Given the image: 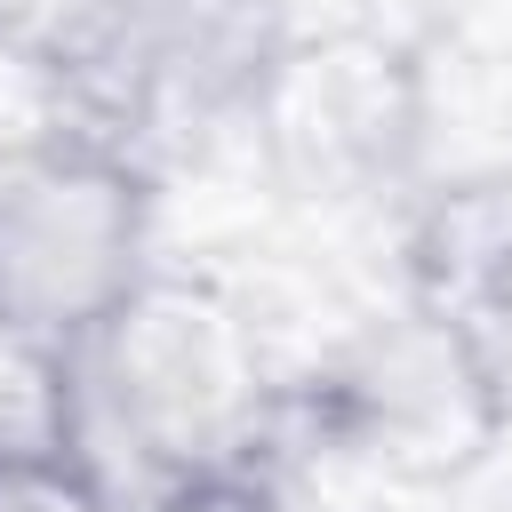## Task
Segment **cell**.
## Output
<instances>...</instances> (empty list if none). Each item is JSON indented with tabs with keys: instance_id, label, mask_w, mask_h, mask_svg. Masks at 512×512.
I'll use <instances>...</instances> for the list:
<instances>
[{
	"instance_id": "obj_10",
	"label": "cell",
	"mask_w": 512,
	"mask_h": 512,
	"mask_svg": "<svg viewBox=\"0 0 512 512\" xmlns=\"http://www.w3.org/2000/svg\"><path fill=\"white\" fill-rule=\"evenodd\" d=\"M120 512H280L272 472H192V480H144L120 496Z\"/></svg>"
},
{
	"instance_id": "obj_3",
	"label": "cell",
	"mask_w": 512,
	"mask_h": 512,
	"mask_svg": "<svg viewBox=\"0 0 512 512\" xmlns=\"http://www.w3.org/2000/svg\"><path fill=\"white\" fill-rule=\"evenodd\" d=\"M288 48H296L288 0H120L72 96L120 144L216 136L256 120Z\"/></svg>"
},
{
	"instance_id": "obj_1",
	"label": "cell",
	"mask_w": 512,
	"mask_h": 512,
	"mask_svg": "<svg viewBox=\"0 0 512 512\" xmlns=\"http://www.w3.org/2000/svg\"><path fill=\"white\" fill-rule=\"evenodd\" d=\"M80 440L104 464L120 448L144 480L192 472H264V440L288 392L264 368L256 320L208 288L152 264V280L112 304L80 344Z\"/></svg>"
},
{
	"instance_id": "obj_7",
	"label": "cell",
	"mask_w": 512,
	"mask_h": 512,
	"mask_svg": "<svg viewBox=\"0 0 512 512\" xmlns=\"http://www.w3.org/2000/svg\"><path fill=\"white\" fill-rule=\"evenodd\" d=\"M448 328H456V344H464V360H472V384H480V400H488V416L512 432V232L488 248V256H472L440 296H424Z\"/></svg>"
},
{
	"instance_id": "obj_6",
	"label": "cell",
	"mask_w": 512,
	"mask_h": 512,
	"mask_svg": "<svg viewBox=\"0 0 512 512\" xmlns=\"http://www.w3.org/2000/svg\"><path fill=\"white\" fill-rule=\"evenodd\" d=\"M80 440V360L56 336L0 320V464L72 456Z\"/></svg>"
},
{
	"instance_id": "obj_2",
	"label": "cell",
	"mask_w": 512,
	"mask_h": 512,
	"mask_svg": "<svg viewBox=\"0 0 512 512\" xmlns=\"http://www.w3.org/2000/svg\"><path fill=\"white\" fill-rule=\"evenodd\" d=\"M152 280V176L96 120L0 144V320L80 344Z\"/></svg>"
},
{
	"instance_id": "obj_9",
	"label": "cell",
	"mask_w": 512,
	"mask_h": 512,
	"mask_svg": "<svg viewBox=\"0 0 512 512\" xmlns=\"http://www.w3.org/2000/svg\"><path fill=\"white\" fill-rule=\"evenodd\" d=\"M0 512H120V480L88 448L24 456V464H0Z\"/></svg>"
},
{
	"instance_id": "obj_8",
	"label": "cell",
	"mask_w": 512,
	"mask_h": 512,
	"mask_svg": "<svg viewBox=\"0 0 512 512\" xmlns=\"http://www.w3.org/2000/svg\"><path fill=\"white\" fill-rule=\"evenodd\" d=\"M112 16H120V0H0V64H24L40 80L72 88L96 64Z\"/></svg>"
},
{
	"instance_id": "obj_5",
	"label": "cell",
	"mask_w": 512,
	"mask_h": 512,
	"mask_svg": "<svg viewBox=\"0 0 512 512\" xmlns=\"http://www.w3.org/2000/svg\"><path fill=\"white\" fill-rule=\"evenodd\" d=\"M312 416L344 456L400 464V472H456L504 424L488 416L456 328L416 296L400 320H376L312 392Z\"/></svg>"
},
{
	"instance_id": "obj_4",
	"label": "cell",
	"mask_w": 512,
	"mask_h": 512,
	"mask_svg": "<svg viewBox=\"0 0 512 512\" xmlns=\"http://www.w3.org/2000/svg\"><path fill=\"white\" fill-rule=\"evenodd\" d=\"M248 136H264L272 168L304 200H376L424 152L416 56L384 32H296Z\"/></svg>"
}]
</instances>
